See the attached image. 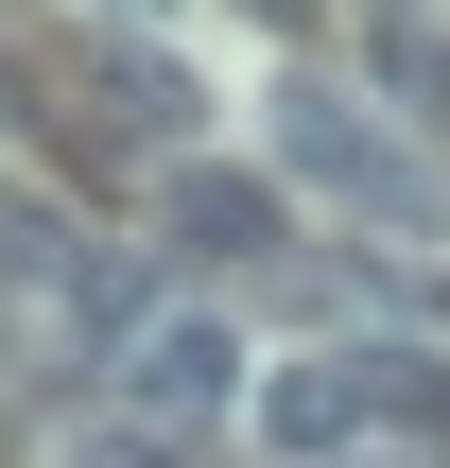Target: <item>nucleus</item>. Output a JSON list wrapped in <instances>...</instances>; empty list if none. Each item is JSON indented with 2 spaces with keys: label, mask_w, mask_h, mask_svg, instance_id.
Wrapping results in <instances>:
<instances>
[{
  "label": "nucleus",
  "mask_w": 450,
  "mask_h": 468,
  "mask_svg": "<svg viewBox=\"0 0 450 468\" xmlns=\"http://www.w3.org/2000/svg\"><path fill=\"white\" fill-rule=\"evenodd\" d=\"M277 174L295 191H330V208H364V226H434V174H416V139L382 122V87H277Z\"/></svg>",
  "instance_id": "1"
},
{
  "label": "nucleus",
  "mask_w": 450,
  "mask_h": 468,
  "mask_svg": "<svg viewBox=\"0 0 450 468\" xmlns=\"http://www.w3.org/2000/svg\"><path fill=\"white\" fill-rule=\"evenodd\" d=\"M382 382H399V347H295V365H260V452L277 468H364L382 452Z\"/></svg>",
  "instance_id": "2"
},
{
  "label": "nucleus",
  "mask_w": 450,
  "mask_h": 468,
  "mask_svg": "<svg viewBox=\"0 0 450 468\" xmlns=\"http://www.w3.org/2000/svg\"><path fill=\"white\" fill-rule=\"evenodd\" d=\"M225 399H260V382H243V330H225V313H156V330L121 347V417H139V434H173V452H191V434H208Z\"/></svg>",
  "instance_id": "3"
},
{
  "label": "nucleus",
  "mask_w": 450,
  "mask_h": 468,
  "mask_svg": "<svg viewBox=\"0 0 450 468\" xmlns=\"http://www.w3.org/2000/svg\"><path fill=\"white\" fill-rule=\"evenodd\" d=\"M87 104H104V139H139V156H173V174H191L208 69H191V52H156V35H87Z\"/></svg>",
  "instance_id": "4"
},
{
  "label": "nucleus",
  "mask_w": 450,
  "mask_h": 468,
  "mask_svg": "<svg viewBox=\"0 0 450 468\" xmlns=\"http://www.w3.org/2000/svg\"><path fill=\"white\" fill-rule=\"evenodd\" d=\"M156 243L173 261H277V174H225V156H191V174H156Z\"/></svg>",
  "instance_id": "5"
},
{
  "label": "nucleus",
  "mask_w": 450,
  "mask_h": 468,
  "mask_svg": "<svg viewBox=\"0 0 450 468\" xmlns=\"http://www.w3.org/2000/svg\"><path fill=\"white\" fill-rule=\"evenodd\" d=\"M52 468H173V434H139V417H104V434H69Z\"/></svg>",
  "instance_id": "6"
},
{
  "label": "nucleus",
  "mask_w": 450,
  "mask_h": 468,
  "mask_svg": "<svg viewBox=\"0 0 450 468\" xmlns=\"http://www.w3.org/2000/svg\"><path fill=\"white\" fill-rule=\"evenodd\" d=\"M87 17H104V35H139V17H156V0H87Z\"/></svg>",
  "instance_id": "7"
},
{
  "label": "nucleus",
  "mask_w": 450,
  "mask_h": 468,
  "mask_svg": "<svg viewBox=\"0 0 450 468\" xmlns=\"http://www.w3.org/2000/svg\"><path fill=\"white\" fill-rule=\"evenodd\" d=\"M416 17H434V0H382V35H416Z\"/></svg>",
  "instance_id": "8"
},
{
  "label": "nucleus",
  "mask_w": 450,
  "mask_h": 468,
  "mask_svg": "<svg viewBox=\"0 0 450 468\" xmlns=\"http://www.w3.org/2000/svg\"><path fill=\"white\" fill-rule=\"evenodd\" d=\"M364 468H399V452H364Z\"/></svg>",
  "instance_id": "9"
},
{
  "label": "nucleus",
  "mask_w": 450,
  "mask_h": 468,
  "mask_svg": "<svg viewBox=\"0 0 450 468\" xmlns=\"http://www.w3.org/2000/svg\"><path fill=\"white\" fill-rule=\"evenodd\" d=\"M277 17H295V0H277Z\"/></svg>",
  "instance_id": "10"
}]
</instances>
